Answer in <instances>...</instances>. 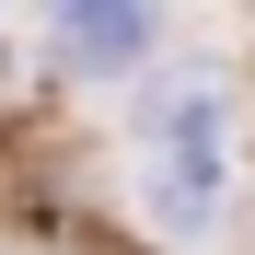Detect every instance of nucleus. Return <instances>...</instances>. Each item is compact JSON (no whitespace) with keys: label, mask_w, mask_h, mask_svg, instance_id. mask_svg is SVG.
<instances>
[{"label":"nucleus","mask_w":255,"mask_h":255,"mask_svg":"<svg viewBox=\"0 0 255 255\" xmlns=\"http://www.w3.org/2000/svg\"><path fill=\"white\" fill-rule=\"evenodd\" d=\"M232 93L209 70L186 81H162L151 116H139V197H151V221L162 232H209L221 221V197H232Z\"/></svg>","instance_id":"nucleus-1"},{"label":"nucleus","mask_w":255,"mask_h":255,"mask_svg":"<svg viewBox=\"0 0 255 255\" xmlns=\"http://www.w3.org/2000/svg\"><path fill=\"white\" fill-rule=\"evenodd\" d=\"M47 23H58L70 70H128L151 47V0H47Z\"/></svg>","instance_id":"nucleus-2"}]
</instances>
